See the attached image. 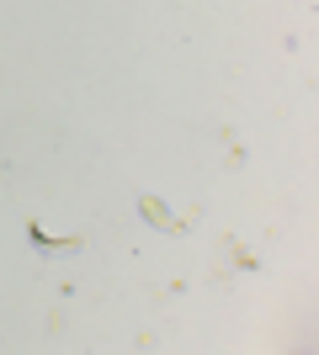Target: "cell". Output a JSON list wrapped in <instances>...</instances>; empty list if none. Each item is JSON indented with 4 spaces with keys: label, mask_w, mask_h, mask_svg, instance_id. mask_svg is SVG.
Segmentation results:
<instances>
[]
</instances>
